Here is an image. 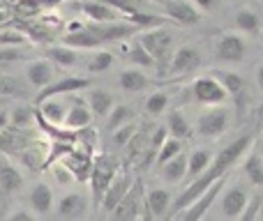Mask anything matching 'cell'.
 <instances>
[{"mask_svg":"<svg viewBox=\"0 0 263 221\" xmlns=\"http://www.w3.org/2000/svg\"><path fill=\"white\" fill-rule=\"evenodd\" d=\"M168 109V95L164 90L150 92L148 99H145V113L148 115H162L164 111Z\"/></svg>","mask_w":263,"mask_h":221,"instance_id":"f35d334b","label":"cell"},{"mask_svg":"<svg viewBox=\"0 0 263 221\" xmlns=\"http://www.w3.org/2000/svg\"><path fill=\"white\" fill-rule=\"evenodd\" d=\"M247 200H250V194H247L240 185H233L231 189L224 191L222 198L217 196V212L227 219H238L245 212Z\"/></svg>","mask_w":263,"mask_h":221,"instance_id":"9c48e42d","label":"cell"},{"mask_svg":"<svg viewBox=\"0 0 263 221\" xmlns=\"http://www.w3.org/2000/svg\"><path fill=\"white\" fill-rule=\"evenodd\" d=\"M55 205V196L46 182H35L28 191V208L37 214V217H46V214L53 212Z\"/></svg>","mask_w":263,"mask_h":221,"instance_id":"8fae6325","label":"cell"},{"mask_svg":"<svg viewBox=\"0 0 263 221\" xmlns=\"http://www.w3.org/2000/svg\"><path fill=\"white\" fill-rule=\"evenodd\" d=\"M51 175H53V180L58 182V187H74L79 185L77 175H74V171L67 166V164H51Z\"/></svg>","mask_w":263,"mask_h":221,"instance_id":"d590c367","label":"cell"},{"mask_svg":"<svg viewBox=\"0 0 263 221\" xmlns=\"http://www.w3.org/2000/svg\"><path fill=\"white\" fill-rule=\"evenodd\" d=\"M129 187H132V177H129V173H116L114 180H111V185H109V189H106V191H104V196H102L100 208L104 210L106 214H111V212H114L116 205H118L120 200L125 198V194L129 191Z\"/></svg>","mask_w":263,"mask_h":221,"instance_id":"5bb4252c","label":"cell"},{"mask_svg":"<svg viewBox=\"0 0 263 221\" xmlns=\"http://www.w3.org/2000/svg\"><path fill=\"white\" fill-rule=\"evenodd\" d=\"M3 102H5V97H0V106H3Z\"/></svg>","mask_w":263,"mask_h":221,"instance_id":"681fc988","label":"cell"},{"mask_svg":"<svg viewBox=\"0 0 263 221\" xmlns=\"http://www.w3.org/2000/svg\"><path fill=\"white\" fill-rule=\"evenodd\" d=\"M5 127H9V111H5L3 106H0V131H3Z\"/></svg>","mask_w":263,"mask_h":221,"instance_id":"ee69618b","label":"cell"},{"mask_svg":"<svg viewBox=\"0 0 263 221\" xmlns=\"http://www.w3.org/2000/svg\"><path fill=\"white\" fill-rule=\"evenodd\" d=\"M23 92H26V86L21 83V78L0 72V97H18Z\"/></svg>","mask_w":263,"mask_h":221,"instance_id":"e575fe53","label":"cell"},{"mask_svg":"<svg viewBox=\"0 0 263 221\" xmlns=\"http://www.w3.org/2000/svg\"><path fill=\"white\" fill-rule=\"evenodd\" d=\"M192 3L199 9H203V12H213V9H217L222 5V0H192Z\"/></svg>","mask_w":263,"mask_h":221,"instance_id":"7bdbcfd3","label":"cell"},{"mask_svg":"<svg viewBox=\"0 0 263 221\" xmlns=\"http://www.w3.org/2000/svg\"><path fill=\"white\" fill-rule=\"evenodd\" d=\"M5 69H7V63H3V60H0V72H5Z\"/></svg>","mask_w":263,"mask_h":221,"instance_id":"7dc6e473","label":"cell"},{"mask_svg":"<svg viewBox=\"0 0 263 221\" xmlns=\"http://www.w3.org/2000/svg\"><path fill=\"white\" fill-rule=\"evenodd\" d=\"M159 177H162L166 185H176V182H182L187 177V154L182 150L180 154H176L173 159H168L166 164L159 166Z\"/></svg>","mask_w":263,"mask_h":221,"instance_id":"ffe728a7","label":"cell"},{"mask_svg":"<svg viewBox=\"0 0 263 221\" xmlns=\"http://www.w3.org/2000/svg\"><path fill=\"white\" fill-rule=\"evenodd\" d=\"M231 125V115L229 111L224 109V104H217V106H208V111H203L196 120V134L201 138H219L224 131L229 129Z\"/></svg>","mask_w":263,"mask_h":221,"instance_id":"7a4b0ae2","label":"cell"},{"mask_svg":"<svg viewBox=\"0 0 263 221\" xmlns=\"http://www.w3.org/2000/svg\"><path fill=\"white\" fill-rule=\"evenodd\" d=\"M166 131H168V136H176V138L185 140V138H190L192 136V125L180 111H171L168 113Z\"/></svg>","mask_w":263,"mask_h":221,"instance_id":"f1b7e54d","label":"cell"},{"mask_svg":"<svg viewBox=\"0 0 263 221\" xmlns=\"http://www.w3.org/2000/svg\"><path fill=\"white\" fill-rule=\"evenodd\" d=\"M242 171H245V177L252 182V185L263 189V154L259 152V150L250 148V152L245 154Z\"/></svg>","mask_w":263,"mask_h":221,"instance_id":"603a6c76","label":"cell"},{"mask_svg":"<svg viewBox=\"0 0 263 221\" xmlns=\"http://www.w3.org/2000/svg\"><path fill=\"white\" fill-rule=\"evenodd\" d=\"M23 74H26V81L30 83L32 88L44 90L46 86H51V83L55 81V65L51 63L49 58H35L26 65Z\"/></svg>","mask_w":263,"mask_h":221,"instance_id":"30bf717a","label":"cell"},{"mask_svg":"<svg viewBox=\"0 0 263 221\" xmlns=\"http://www.w3.org/2000/svg\"><path fill=\"white\" fill-rule=\"evenodd\" d=\"M233 26H236V30L242 32V35H256L261 28V16L254 9H238V12L233 14Z\"/></svg>","mask_w":263,"mask_h":221,"instance_id":"484cf974","label":"cell"},{"mask_svg":"<svg viewBox=\"0 0 263 221\" xmlns=\"http://www.w3.org/2000/svg\"><path fill=\"white\" fill-rule=\"evenodd\" d=\"M0 28H3V23H0Z\"/></svg>","mask_w":263,"mask_h":221,"instance_id":"f907efd6","label":"cell"},{"mask_svg":"<svg viewBox=\"0 0 263 221\" xmlns=\"http://www.w3.org/2000/svg\"><path fill=\"white\" fill-rule=\"evenodd\" d=\"M116 173H118L116 162L111 157H106V154H102L100 159L92 162V171H90V200H92V205L102 203V196H104V191L109 189V185H111Z\"/></svg>","mask_w":263,"mask_h":221,"instance_id":"277c9868","label":"cell"},{"mask_svg":"<svg viewBox=\"0 0 263 221\" xmlns=\"http://www.w3.org/2000/svg\"><path fill=\"white\" fill-rule=\"evenodd\" d=\"M114 95H111L109 90H104V88H92L90 92H88V106L92 109V115H100V117H106L109 115V111L114 109Z\"/></svg>","mask_w":263,"mask_h":221,"instance_id":"cb8c5ba5","label":"cell"},{"mask_svg":"<svg viewBox=\"0 0 263 221\" xmlns=\"http://www.w3.org/2000/svg\"><path fill=\"white\" fill-rule=\"evenodd\" d=\"M201 67V51L196 46H180L171 53V63L166 65L168 76H187Z\"/></svg>","mask_w":263,"mask_h":221,"instance_id":"ba28073f","label":"cell"},{"mask_svg":"<svg viewBox=\"0 0 263 221\" xmlns=\"http://www.w3.org/2000/svg\"><path fill=\"white\" fill-rule=\"evenodd\" d=\"M127 58H129V63L139 65L141 69H148V67H157V60H155L153 55L148 53V49H145V46L141 44L139 39H136L134 44L129 46V51H127Z\"/></svg>","mask_w":263,"mask_h":221,"instance_id":"836d02e7","label":"cell"},{"mask_svg":"<svg viewBox=\"0 0 263 221\" xmlns=\"http://www.w3.org/2000/svg\"><path fill=\"white\" fill-rule=\"evenodd\" d=\"M213 159H215V154L210 152V150H194V152L187 157V175H190V180L201 175V173L213 164Z\"/></svg>","mask_w":263,"mask_h":221,"instance_id":"83f0119b","label":"cell"},{"mask_svg":"<svg viewBox=\"0 0 263 221\" xmlns=\"http://www.w3.org/2000/svg\"><path fill=\"white\" fill-rule=\"evenodd\" d=\"M35 217H37V214L32 212V210H14V212L7 214L9 221H32Z\"/></svg>","mask_w":263,"mask_h":221,"instance_id":"b9f144b4","label":"cell"},{"mask_svg":"<svg viewBox=\"0 0 263 221\" xmlns=\"http://www.w3.org/2000/svg\"><path fill=\"white\" fill-rule=\"evenodd\" d=\"M259 152L263 154V129H261V136H259Z\"/></svg>","mask_w":263,"mask_h":221,"instance_id":"bcb514c9","label":"cell"},{"mask_svg":"<svg viewBox=\"0 0 263 221\" xmlns=\"http://www.w3.org/2000/svg\"><path fill=\"white\" fill-rule=\"evenodd\" d=\"M256 83H259V88H261V92H263V63L256 67Z\"/></svg>","mask_w":263,"mask_h":221,"instance_id":"f6af8a7d","label":"cell"},{"mask_svg":"<svg viewBox=\"0 0 263 221\" xmlns=\"http://www.w3.org/2000/svg\"><path fill=\"white\" fill-rule=\"evenodd\" d=\"M132 117H134V109H132L129 104H114V109H111L109 115H106V129L109 131L118 129L120 125L129 122Z\"/></svg>","mask_w":263,"mask_h":221,"instance_id":"d6a6232c","label":"cell"},{"mask_svg":"<svg viewBox=\"0 0 263 221\" xmlns=\"http://www.w3.org/2000/svg\"><path fill=\"white\" fill-rule=\"evenodd\" d=\"M215 58L219 63H229V65H236V63H242L247 55V42L242 37V32H224L215 39Z\"/></svg>","mask_w":263,"mask_h":221,"instance_id":"3957f363","label":"cell"},{"mask_svg":"<svg viewBox=\"0 0 263 221\" xmlns=\"http://www.w3.org/2000/svg\"><path fill=\"white\" fill-rule=\"evenodd\" d=\"M90 194L83 189L77 191H67L58 198V203L53 205V212L58 219H83L88 214V208H90Z\"/></svg>","mask_w":263,"mask_h":221,"instance_id":"8992f818","label":"cell"},{"mask_svg":"<svg viewBox=\"0 0 263 221\" xmlns=\"http://www.w3.org/2000/svg\"><path fill=\"white\" fill-rule=\"evenodd\" d=\"M224 180H227V175H222L219 180H215L213 185H210L208 189H205L203 194H201L199 198L194 200V203L187 205L185 210H180L176 217H178V219H185V221H199V219H203L205 212H208V210L213 208V203L217 200L219 191L224 189Z\"/></svg>","mask_w":263,"mask_h":221,"instance_id":"52a82bcc","label":"cell"},{"mask_svg":"<svg viewBox=\"0 0 263 221\" xmlns=\"http://www.w3.org/2000/svg\"><path fill=\"white\" fill-rule=\"evenodd\" d=\"M23 185H26V182H23L21 171H18L7 157H0V187H3L5 194L12 198V196H16L18 191L23 189Z\"/></svg>","mask_w":263,"mask_h":221,"instance_id":"e0dca14e","label":"cell"},{"mask_svg":"<svg viewBox=\"0 0 263 221\" xmlns=\"http://www.w3.org/2000/svg\"><path fill=\"white\" fill-rule=\"evenodd\" d=\"M143 203H145V210H148L150 217L162 219V217H166L168 210H171L173 198H171V191H168V189L157 187V189H150L148 194H145Z\"/></svg>","mask_w":263,"mask_h":221,"instance_id":"ac0fdd59","label":"cell"},{"mask_svg":"<svg viewBox=\"0 0 263 221\" xmlns=\"http://www.w3.org/2000/svg\"><path fill=\"white\" fill-rule=\"evenodd\" d=\"M26 44V37L16 30H5L0 32V46H23Z\"/></svg>","mask_w":263,"mask_h":221,"instance_id":"60d3db41","label":"cell"},{"mask_svg":"<svg viewBox=\"0 0 263 221\" xmlns=\"http://www.w3.org/2000/svg\"><path fill=\"white\" fill-rule=\"evenodd\" d=\"M118 86L123 88L125 92H143V90H148V88H150V78L145 76L141 69L132 67V69H125V72H120Z\"/></svg>","mask_w":263,"mask_h":221,"instance_id":"7402d4cb","label":"cell"},{"mask_svg":"<svg viewBox=\"0 0 263 221\" xmlns=\"http://www.w3.org/2000/svg\"><path fill=\"white\" fill-rule=\"evenodd\" d=\"M139 42L148 49V53L157 60V65L168 63V55L173 53V32L168 28L155 26L139 35Z\"/></svg>","mask_w":263,"mask_h":221,"instance_id":"6da1fadb","label":"cell"},{"mask_svg":"<svg viewBox=\"0 0 263 221\" xmlns=\"http://www.w3.org/2000/svg\"><path fill=\"white\" fill-rule=\"evenodd\" d=\"M46 58H49L53 65H58V67L69 69L79 63V49H74V46H69V44L51 46V49H46Z\"/></svg>","mask_w":263,"mask_h":221,"instance_id":"d4e9b609","label":"cell"},{"mask_svg":"<svg viewBox=\"0 0 263 221\" xmlns=\"http://www.w3.org/2000/svg\"><path fill=\"white\" fill-rule=\"evenodd\" d=\"M192 97L203 106H217L229 102L227 88L217 76H199L192 83Z\"/></svg>","mask_w":263,"mask_h":221,"instance_id":"5b68a950","label":"cell"},{"mask_svg":"<svg viewBox=\"0 0 263 221\" xmlns=\"http://www.w3.org/2000/svg\"><path fill=\"white\" fill-rule=\"evenodd\" d=\"M141 191H143L141 189V182H136L134 187H129V191L125 194V198L114 208L111 217L118 219V221H132V219L141 217V205H145L143 198H141Z\"/></svg>","mask_w":263,"mask_h":221,"instance_id":"4fadbf2b","label":"cell"},{"mask_svg":"<svg viewBox=\"0 0 263 221\" xmlns=\"http://www.w3.org/2000/svg\"><path fill=\"white\" fill-rule=\"evenodd\" d=\"M139 129V125L136 122H125V125H120L118 129H114L111 131V140H114V145L116 148H125V145L129 143V138L134 136V131Z\"/></svg>","mask_w":263,"mask_h":221,"instance_id":"ab89813d","label":"cell"},{"mask_svg":"<svg viewBox=\"0 0 263 221\" xmlns=\"http://www.w3.org/2000/svg\"><path fill=\"white\" fill-rule=\"evenodd\" d=\"M16 157L21 159V164L23 166H28L30 171H42V168L46 166V159H44V154L40 152V148L37 145H26L23 150H18L16 152Z\"/></svg>","mask_w":263,"mask_h":221,"instance_id":"4dcf8cb0","label":"cell"},{"mask_svg":"<svg viewBox=\"0 0 263 221\" xmlns=\"http://www.w3.org/2000/svg\"><path fill=\"white\" fill-rule=\"evenodd\" d=\"M60 3H65V0H18L16 12L21 14V16H35V14L44 12V9L58 7Z\"/></svg>","mask_w":263,"mask_h":221,"instance_id":"f546056e","label":"cell"},{"mask_svg":"<svg viewBox=\"0 0 263 221\" xmlns=\"http://www.w3.org/2000/svg\"><path fill=\"white\" fill-rule=\"evenodd\" d=\"M164 14L173 18L180 26H196L201 21V12L190 0H166L164 3Z\"/></svg>","mask_w":263,"mask_h":221,"instance_id":"7c38bea8","label":"cell"},{"mask_svg":"<svg viewBox=\"0 0 263 221\" xmlns=\"http://www.w3.org/2000/svg\"><path fill=\"white\" fill-rule=\"evenodd\" d=\"M40 115L44 117L49 125H65V115H67V104L58 99V97H44L40 99Z\"/></svg>","mask_w":263,"mask_h":221,"instance_id":"44dd1931","label":"cell"},{"mask_svg":"<svg viewBox=\"0 0 263 221\" xmlns=\"http://www.w3.org/2000/svg\"><path fill=\"white\" fill-rule=\"evenodd\" d=\"M79 9L92 23H104V21H116L118 18V7H114L106 0H81Z\"/></svg>","mask_w":263,"mask_h":221,"instance_id":"2e32d148","label":"cell"},{"mask_svg":"<svg viewBox=\"0 0 263 221\" xmlns=\"http://www.w3.org/2000/svg\"><path fill=\"white\" fill-rule=\"evenodd\" d=\"M114 53L111 51H97L95 55H92V60L88 63V72L90 74H104L109 72L111 67H114Z\"/></svg>","mask_w":263,"mask_h":221,"instance_id":"74e56055","label":"cell"},{"mask_svg":"<svg viewBox=\"0 0 263 221\" xmlns=\"http://www.w3.org/2000/svg\"><path fill=\"white\" fill-rule=\"evenodd\" d=\"M217 78L224 83V88H227L229 99H233L238 106H240L242 97H245V78H242L240 74H236V72H219Z\"/></svg>","mask_w":263,"mask_h":221,"instance_id":"4316f807","label":"cell"},{"mask_svg":"<svg viewBox=\"0 0 263 221\" xmlns=\"http://www.w3.org/2000/svg\"><path fill=\"white\" fill-rule=\"evenodd\" d=\"M35 120V111L28 104H18L9 111V125L12 127H30Z\"/></svg>","mask_w":263,"mask_h":221,"instance_id":"8d00e7d4","label":"cell"},{"mask_svg":"<svg viewBox=\"0 0 263 221\" xmlns=\"http://www.w3.org/2000/svg\"><path fill=\"white\" fill-rule=\"evenodd\" d=\"M182 140L180 138H176V136H168L166 140L162 143V148L157 150V154H155V166H162V164H166L168 159H173L176 154H180L182 152Z\"/></svg>","mask_w":263,"mask_h":221,"instance_id":"1f68e13d","label":"cell"},{"mask_svg":"<svg viewBox=\"0 0 263 221\" xmlns=\"http://www.w3.org/2000/svg\"><path fill=\"white\" fill-rule=\"evenodd\" d=\"M90 88V78L86 76H63L58 81H53L51 86H46L44 90L40 92L37 102L44 99V97H63V95H72V92H81Z\"/></svg>","mask_w":263,"mask_h":221,"instance_id":"9a60e30c","label":"cell"},{"mask_svg":"<svg viewBox=\"0 0 263 221\" xmlns=\"http://www.w3.org/2000/svg\"><path fill=\"white\" fill-rule=\"evenodd\" d=\"M0 3H9V5H16L18 0H0Z\"/></svg>","mask_w":263,"mask_h":221,"instance_id":"c3c4849f","label":"cell"},{"mask_svg":"<svg viewBox=\"0 0 263 221\" xmlns=\"http://www.w3.org/2000/svg\"><path fill=\"white\" fill-rule=\"evenodd\" d=\"M90 122H92V109L88 106V102L77 99L74 104L67 106V115H65V125L63 127L77 131V129H83V127H88Z\"/></svg>","mask_w":263,"mask_h":221,"instance_id":"d6986e66","label":"cell"}]
</instances>
